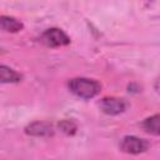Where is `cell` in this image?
<instances>
[{"instance_id":"1","label":"cell","mask_w":160,"mask_h":160,"mask_svg":"<svg viewBox=\"0 0 160 160\" xmlns=\"http://www.w3.org/2000/svg\"><path fill=\"white\" fill-rule=\"evenodd\" d=\"M68 88L75 96L82 100H90L100 92L101 84L95 79L72 78L68 81Z\"/></svg>"},{"instance_id":"2","label":"cell","mask_w":160,"mask_h":160,"mask_svg":"<svg viewBox=\"0 0 160 160\" xmlns=\"http://www.w3.org/2000/svg\"><path fill=\"white\" fill-rule=\"evenodd\" d=\"M150 146V142L145 139L134 136V135H128L124 136L120 141V150L131 154V155H138L141 152H145Z\"/></svg>"},{"instance_id":"3","label":"cell","mask_w":160,"mask_h":160,"mask_svg":"<svg viewBox=\"0 0 160 160\" xmlns=\"http://www.w3.org/2000/svg\"><path fill=\"white\" fill-rule=\"evenodd\" d=\"M41 41L49 48H61L70 44V38L59 28H51L42 32Z\"/></svg>"},{"instance_id":"4","label":"cell","mask_w":160,"mask_h":160,"mask_svg":"<svg viewBox=\"0 0 160 160\" xmlns=\"http://www.w3.org/2000/svg\"><path fill=\"white\" fill-rule=\"evenodd\" d=\"M99 106L100 110L108 115H119L126 110L128 102L121 98L106 96L99 101Z\"/></svg>"},{"instance_id":"5","label":"cell","mask_w":160,"mask_h":160,"mask_svg":"<svg viewBox=\"0 0 160 160\" xmlns=\"http://www.w3.org/2000/svg\"><path fill=\"white\" fill-rule=\"evenodd\" d=\"M25 132L31 136H50L54 134V126L49 121H34L25 128Z\"/></svg>"},{"instance_id":"6","label":"cell","mask_w":160,"mask_h":160,"mask_svg":"<svg viewBox=\"0 0 160 160\" xmlns=\"http://www.w3.org/2000/svg\"><path fill=\"white\" fill-rule=\"evenodd\" d=\"M24 29V24L12 16H0V30L5 32H19Z\"/></svg>"},{"instance_id":"7","label":"cell","mask_w":160,"mask_h":160,"mask_svg":"<svg viewBox=\"0 0 160 160\" xmlns=\"http://www.w3.org/2000/svg\"><path fill=\"white\" fill-rule=\"evenodd\" d=\"M21 79H22V76L20 72H18L16 70H14L10 66L0 64V82L16 84V82L21 81Z\"/></svg>"},{"instance_id":"8","label":"cell","mask_w":160,"mask_h":160,"mask_svg":"<svg viewBox=\"0 0 160 160\" xmlns=\"http://www.w3.org/2000/svg\"><path fill=\"white\" fill-rule=\"evenodd\" d=\"M141 125L146 132L158 136L160 134V116H159V114H155L150 118H146Z\"/></svg>"},{"instance_id":"9","label":"cell","mask_w":160,"mask_h":160,"mask_svg":"<svg viewBox=\"0 0 160 160\" xmlns=\"http://www.w3.org/2000/svg\"><path fill=\"white\" fill-rule=\"evenodd\" d=\"M58 126L66 135H74L76 132V130H78V126L72 120H61Z\"/></svg>"},{"instance_id":"10","label":"cell","mask_w":160,"mask_h":160,"mask_svg":"<svg viewBox=\"0 0 160 160\" xmlns=\"http://www.w3.org/2000/svg\"><path fill=\"white\" fill-rule=\"evenodd\" d=\"M0 51H1V49H0Z\"/></svg>"}]
</instances>
